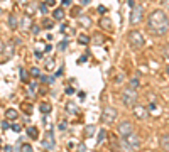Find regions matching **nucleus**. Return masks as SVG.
<instances>
[{"label":"nucleus","mask_w":169,"mask_h":152,"mask_svg":"<svg viewBox=\"0 0 169 152\" xmlns=\"http://www.w3.org/2000/svg\"><path fill=\"white\" fill-rule=\"evenodd\" d=\"M147 27L151 32H154L156 36H164L169 31V20L167 15L162 10H154L147 17Z\"/></svg>","instance_id":"nucleus-1"},{"label":"nucleus","mask_w":169,"mask_h":152,"mask_svg":"<svg viewBox=\"0 0 169 152\" xmlns=\"http://www.w3.org/2000/svg\"><path fill=\"white\" fill-rule=\"evenodd\" d=\"M120 147L123 149V152H135L141 149V137L137 134H130L127 137H122V142H120Z\"/></svg>","instance_id":"nucleus-2"},{"label":"nucleus","mask_w":169,"mask_h":152,"mask_svg":"<svg viewBox=\"0 0 169 152\" xmlns=\"http://www.w3.org/2000/svg\"><path fill=\"white\" fill-rule=\"evenodd\" d=\"M127 41H129V46L132 49H142L144 44H146V39H144L142 32H139V31H130L127 34Z\"/></svg>","instance_id":"nucleus-3"},{"label":"nucleus","mask_w":169,"mask_h":152,"mask_svg":"<svg viewBox=\"0 0 169 152\" xmlns=\"http://www.w3.org/2000/svg\"><path fill=\"white\" fill-rule=\"evenodd\" d=\"M120 98H122V103L125 106H135V103H137V91L132 88H127L122 91Z\"/></svg>","instance_id":"nucleus-4"},{"label":"nucleus","mask_w":169,"mask_h":152,"mask_svg":"<svg viewBox=\"0 0 169 152\" xmlns=\"http://www.w3.org/2000/svg\"><path fill=\"white\" fill-rule=\"evenodd\" d=\"M115 120H117V110H115L113 106L107 105L103 108V112H102V122L110 125V124H113Z\"/></svg>","instance_id":"nucleus-5"},{"label":"nucleus","mask_w":169,"mask_h":152,"mask_svg":"<svg viewBox=\"0 0 169 152\" xmlns=\"http://www.w3.org/2000/svg\"><path fill=\"white\" fill-rule=\"evenodd\" d=\"M117 132L120 137H127V135L134 134V125H132V122H129V120H123L117 125Z\"/></svg>","instance_id":"nucleus-6"},{"label":"nucleus","mask_w":169,"mask_h":152,"mask_svg":"<svg viewBox=\"0 0 169 152\" xmlns=\"http://www.w3.org/2000/svg\"><path fill=\"white\" fill-rule=\"evenodd\" d=\"M142 17H144V9L142 5H135L130 12V24L132 26H137V24L142 22Z\"/></svg>","instance_id":"nucleus-7"},{"label":"nucleus","mask_w":169,"mask_h":152,"mask_svg":"<svg viewBox=\"0 0 169 152\" xmlns=\"http://www.w3.org/2000/svg\"><path fill=\"white\" fill-rule=\"evenodd\" d=\"M134 112H135V117H137V118H147V117H149L147 108H146V106H142V105H135Z\"/></svg>","instance_id":"nucleus-8"},{"label":"nucleus","mask_w":169,"mask_h":152,"mask_svg":"<svg viewBox=\"0 0 169 152\" xmlns=\"http://www.w3.org/2000/svg\"><path fill=\"white\" fill-rule=\"evenodd\" d=\"M159 144H161V149L164 152H169V134H162L159 139Z\"/></svg>","instance_id":"nucleus-9"},{"label":"nucleus","mask_w":169,"mask_h":152,"mask_svg":"<svg viewBox=\"0 0 169 152\" xmlns=\"http://www.w3.org/2000/svg\"><path fill=\"white\" fill-rule=\"evenodd\" d=\"M139 86H141L139 76H134V78H132V80L129 81V88H132V90H135V91H137V90H139Z\"/></svg>","instance_id":"nucleus-10"},{"label":"nucleus","mask_w":169,"mask_h":152,"mask_svg":"<svg viewBox=\"0 0 169 152\" xmlns=\"http://www.w3.org/2000/svg\"><path fill=\"white\" fill-rule=\"evenodd\" d=\"M9 27H10V29H17V27H19V24H17V15H15V14H10V15H9Z\"/></svg>","instance_id":"nucleus-11"},{"label":"nucleus","mask_w":169,"mask_h":152,"mask_svg":"<svg viewBox=\"0 0 169 152\" xmlns=\"http://www.w3.org/2000/svg\"><path fill=\"white\" fill-rule=\"evenodd\" d=\"M5 117L9 118V120H15V118L19 117V112H17V110H14V108H9L5 112Z\"/></svg>","instance_id":"nucleus-12"},{"label":"nucleus","mask_w":169,"mask_h":152,"mask_svg":"<svg viewBox=\"0 0 169 152\" xmlns=\"http://www.w3.org/2000/svg\"><path fill=\"white\" fill-rule=\"evenodd\" d=\"M52 17H54L56 20H63L64 19V10L61 9V7H59V9H54V12H52Z\"/></svg>","instance_id":"nucleus-13"},{"label":"nucleus","mask_w":169,"mask_h":152,"mask_svg":"<svg viewBox=\"0 0 169 152\" xmlns=\"http://www.w3.org/2000/svg\"><path fill=\"white\" fill-rule=\"evenodd\" d=\"M27 135H29V137H32V139H37L39 137V132H37L36 127H29V129H27Z\"/></svg>","instance_id":"nucleus-14"},{"label":"nucleus","mask_w":169,"mask_h":152,"mask_svg":"<svg viewBox=\"0 0 169 152\" xmlns=\"http://www.w3.org/2000/svg\"><path fill=\"white\" fill-rule=\"evenodd\" d=\"M110 22H112L110 19H102L100 20V26L103 27V29H107V31H112V24H110Z\"/></svg>","instance_id":"nucleus-15"},{"label":"nucleus","mask_w":169,"mask_h":152,"mask_svg":"<svg viewBox=\"0 0 169 152\" xmlns=\"http://www.w3.org/2000/svg\"><path fill=\"white\" fill-rule=\"evenodd\" d=\"M78 42H80V44H88L90 37H88V36H85V34H81L80 37H78Z\"/></svg>","instance_id":"nucleus-16"},{"label":"nucleus","mask_w":169,"mask_h":152,"mask_svg":"<svg viewBox=\"0 0 169 152\" xmlns=\"http://www.w3.org/2000/svg\"><path fill=\"white\" fill-rule=\"evenodd\" d=\"M20 152H32V145L31 144H22L20 145Z\"/></svg>","instance_id":"nucleus-17"},{"label":"nucleus","mask_w":169,"mask_h":152,"mask_svg":"<svg viewBox=\"0 0 169 152\" xmlns=\"http://www.w3.org/2000/svg\"><path fill=\"white\" fill-rule=\"evenodd\" d=\"M41 112H42V113H49V112H51V105H49V103H42V105H41Z\"/></svg>","instance_id":"nucleus-18"},{"label":"nucleus","mask_w":169,"mask_h":152,"mask_svg":"<svg viewBox=\"0 0 169 152\" xmlns=\"http://www.w3.org/2000/svg\"><path fill=\"white\" fill-rule=\"evenodd\" d=\"M85 134H86V137H92V135L95 134V127H93V125L86 127V132H85Z\"/></svg>","instance_id":"nucleus-19"},{"label":"nucleus","mask_w":169,"mask_h":152,"mask_svg":"<svg viewBox=\"0 0 169 152\" xmlns=\"http://www.w3.org/2000/svg\"><path fill=\"white\" fill-rule=\"evenodd\" d=\"M54 68V59H46V69H52Z\"/></svg>","instance_id":"nucleus-20"},{"label":"nucleus","mask_w":169,"mask_h":152,"mask_svg":"<svg viewBox=\"0 0 169 152\" xmlns=\"http://www.w3.org/2000/svg\"><path fill=\"white\" fill-rule=\"evenodd\" d=\"M52 26H54V24H52V22H51V20H47V19H46V20H44V24H42V27H46V29H51Z\"/></svg>","instance_id":"nucleus-21"},{"label":"nucleus","mask_w":169,"mask_h":152,"mask_svg":"<svg viewBox=\"0 0 169 152\" xmlns=\"http://www.w3.org/2000/svg\"><path fill=\"white\" fill-rule=\"evenodd\" d=\"M80 9H81V7H75V9L71 10V15H73V17H76V15H80Z\"/></svg>","instance_id":"nucleus-22"},{"label":"nucleus","mask_w":169,"mask_h":152,"mask_svg":"<svg viewBox=\"0 0 169 152\" xmlns=\"http://www.w3.org/2000/svg\"><path fill=\"white\" fill-rule=\"evenodd\" d=\"M31 75H32V76H39V75H41L39 68H32V69H31Z\"/></svg>","instance_id":"nucleus-23"},{"label":"nucleus","mask_w":169,"mask_h":152,"mask_svg":"<svg viewBox=\"0 0 169 152\" xmlns=\"http://www.w3.org/2000/svg\"><path fill=\"white\" fill-rule=\"evenodd\" d=\"M68 46V41H63V42H59V46H57V49H61V51H64V47Z\"/></svg>","instance_id":"nucleus-24"},{"label":"nucleus","mask_w":169,"mask_h":152,"mask_svg":"<svg viewBox=\"0 0 169 152\" xmlns=\"http://www.w3.org/2000/svg\"><path fill=\"white\" fill-rule=\"evenodd\" d=\"M162 54H164V57L169 61V47H164V49H162Z\"/></svg>","instance_id":"nucleus-25"},{"label":"nucleus","mask_w":169,"mask_h":152,"mask_svg":"<svg viewBox=\"0 0 169 152\" xmlns=\"http://www.w3.org/2000/svg\"><path fill=\"white\" fill-rule=\"evenodd\" d=\"M93 42H97V44H100V42H103V37H100V36L97 34V37L93 39Z\"/></svg>","instance_id":"nucleus-26"},{"label":"nucleus","mask_w":169,"mask_h":152,"mask_svg":"<svg viewBox=\"0 0 169 152\" xmlns=\"http://www.w3.org/2000/svg\"><path fill=\"white\" fill-rule=\"evenodd\" d=\"M103 139H105V130H102V132H100V137H98V142H103Z\"/></svg>","instance_id":"nucleus-27"},{"label":"nucleus","mask_w":169,"mask_h":152,"mask_svg":"<svg viewBox=\"0 0 169 152\" xmlns=\"http://www.w3.org/2000/svg\"><path fill=\"white\" fill-rule=\"evenodd\" d=\"M46 7H47L46 3H42V5L39 7V9H41V12H42V14H47V9H46Z\"/></svg>","instance_id":"nucleus-28"},{"label":"nucleus","mask_w":169,"mask_h":152,"mask_svg":"<svg viewBox=\"0 0 169 152\" xmlns=\"http://www.w3.org/2000/svg\"><path fill=\"white\" fill-rule=\"evenodd\" d=\"M20 78H22V81H27V76H26V71H24V69H20Z\"/></svg>","instance_id":"nucleus-29"},{"label":"nucleus","mask_w":169,"mask_h":152,"mask_svg":"<svg viewBox=\"0 0 169 152\" xmlns=\"http://www.w3.org/2000/svg\"><path fill=\"white\" fill-rule=\"evenodd\" d=\"M68 112H71V113H73V112H76V106H73L71 103H69V105H68Z\"/></svg>","instance_id":"nucleus-30"},{"label":"nucleus","mask_w":169,"mask_h":152,"mask_svg":"<svg viewBox=\"0 0 169 152\" xmlns=\"http://www.w3.org/2000/svg\"><path fill=\"white\" fill-rule=\"evenodd\" d=\"M39 31H41V27H37V26H32V32H34V34H39Z\"/></svg>","instance_id":"nucleus-31"},{"label":"nucleus","mask_w":169,"mask_h":152,"mask_svg":"<svg viewBox=\"0 0 169 152\" xmlns=\"http://www.w3.org/2000/svg\"><path fill=\"white\" fill-rule=\"evenodd\" d=\"M98 12H100V14H105V12H107V7L100 5V7H98Z\"/></svg>","instance_id":"nucleus-32"},{"label":"nucleus","mask_w":169,"mask_h":152,"mask_svg":"<svg viewBox=\"0 0 169 152\" xmlns=\"http://www.w3.org/2000/svg\"><path fill=\"white\" fill-rule=\"evenodd\" d=\"M161 3H162L164 7H167V9H169V0H161Z\"/></svg>","instance_id":"nucleus-33"},{"label":"nucleus","mask_w":169,"mask_h":152,"mask_svg":"<svg viewBox=\"0 0 169 152\" xmlns=\"http://www.w3.org/2000/svg\"><path fill=\"white\" fill-rule=\"evenodd\" d=\"M81 22H83V26H90V19H81Z\"/></svg>","instance_id":"nucleus-34"},{"label":"nucleus","mask_w":169,"mask_h":152,"mask_svg":"<svg viewBox=\"0 0 169 152\" xmlns=\"http://www.w3.org/2000/svg\"><path fill=\"white\" fill-rule=\"evenodd\" d=\"M56 0H46V5H54Z\"/></svg>","instance_id":"nucleus-35"},{"label":"nucleus","mask_w":169,"mask_h":152,"mask_svg":"<svg viewBox=\"0 0 169 152\" xmlns=\"http://www.w3.org/2000/svg\"><path fill=\"white\" fill-rule=\"evenodd\" d=\"M12 129H14V132H20V127L19 125H12Z\"/></svg>","instance_id":"nucleus-36"},{"label":"nucleus","mask_w":169,"mask_h":152,"mask_svg":"<svg viewBox=\"0 0 169 152\" xmlns=\"http://www.w3.org/2000/svg\"><path fill=\"white\" fill-rule=\"evenodd\" d=\"M71 3V0H63V5H69Z\"/></svg>","instance_id":"nucleus-37"},{"label":"nucleus","mask_w":169,"mask_h":152,"mask_svg":"<svg viewBox=\"0 0 169 152\" xmlns=\"http://www.w3.org/2000/svg\"><path fill=\"white\" fill-rule=\"evenodd\" d=\"M51 49H52V46H49V44H47V46H46V49H44V51H46V52H49V51H51Z\"/></svg>","instance_id":"nucleus-38"},{"label":"nucleus","mask_w":169,"mask_h":152,"mask_svg":"<svg viewBox=\"0 0 169 152\" xmlns=\"http://www.w3.org/2000/svg\"><path fill=\"white\" fill-rule=\"evenodd\" d=\"M66 129V124H59V130H64Z\"/></svg>","instance_id":"nucleus-39"},{"label":"nucleus","mask_w":169,"mask_h":152,"mask_svg":"<svg viewBox=\"0 0 169 152\" xmlns=\"http://www.w3.org/2000/svg\"><path fill=\"white\" fill-rule=\"evenodd\" d=\"M2 51H3V42L0 41V52H2Z\"/></svg>","instance_id":"nucleus-40"},{"label":"nucleus","mask_w":169,"mask_h":152,"mask_svg":"<svg viewBox=\"0 0 169 152\" xmlns=\"http://www.w3.org/2000/svg\"><path fill=\"white\" fill-rule=\"evenodd\" d=\"M2 14H3V10H2V9H0V15H2Z\"/></svg>","instance_id":"nucleus-41"},{"label":"nucleus","mask_w":169,"mask_h":152,"mask_svg":"<svg viewBox=\"0 0 169 152\" xmlns=\"http://www.w3.org/2000/svg\"><path fill=\"white\" fill-rule=\"evenodd\" d=\"M166 71H167V75H169V66H167V69H166Z\"/></svg>","instance_id":"nucleus-42"}]
</instances>
